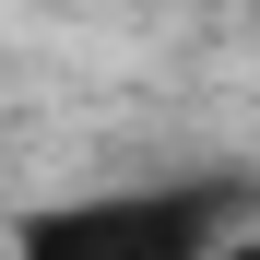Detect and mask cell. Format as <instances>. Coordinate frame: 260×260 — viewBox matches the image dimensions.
<instances>
[{"instance_id": "obj_1", "label": "cell", "mask_w": 260, "mask_h": 260, "mask_svg": "<svg viewBox=\"0 0 260 260\" xmlns=\"http://www.w3.org/2000/svg\"><path fill=\"white\" fill-rule=\"evenodd\" d=\"M24 260H225V189H107L24 225Z\"/></svg>"}, {"instance_id": "obj_2", "label": "cell", "mask_w": 260, "mask_h": 260, "mask_svg": "<svg viewBox=\"0 0 260 260\" xmlns=\"http://www.w3.org/2000/svg\"><path fill=\"white\" fill-rule=\"evenodd\" d=\"M225 260H260V237H225Z\"/></svg>"}]
</instances>
